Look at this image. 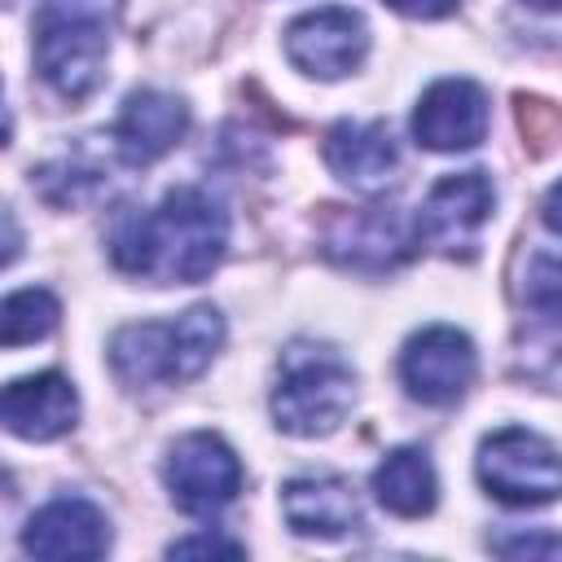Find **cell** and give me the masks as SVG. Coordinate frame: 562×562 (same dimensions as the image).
I'll return each mask as SVG.
<instances>
[{
    "label": "cell",
    "mask_w": 562,
    "mask_h": 562,
    "mask_svg": "<svg viewBox=\"0 0 562 562\" xmlns=\"http://www.w3.org/2000/svg\"><path fill=\"white\" fill-rule=\"evenodd\" d=\"M281 514L299 536L338 540L360 527V496L338 474H299L281 487Z\"/></svg>",
    "instance_id": "obj_15"
},
{
    "label": "cell",
    "mask_w": 562,
    "mask_h": 562,
    "mask_svg": "<svg viewBox=\"0 0 562 562\" xmlns=\"http://www.w3.org/2000/svg\"><path fill=\"white\" fill-rule=\"evenodd\" d=\"M31 558H101L110 549V518L83 496H57L22 527Z\"/></svg>",
    "instance_id": "obj_12"
},
{
    "label": "cell",
    "mask_w": 562,
    "mask_h": 562,
    "mask_svg": "<svg viewBox=\"0 0 562 562\" xmlns=\"http://www.w3.org/2000/svg\"><path fill=\"white\" fill-rule=\"evenodd\" d=\"M514 119H518V132H522L527 154L544 158V154L562 149V105H553V101H544V97L518 92V97H514Z\"/></svg>",
    "instance_id": "obj_20"
},
{
    "label": "cell",
    "mask_w": 562,
    "mask_h": 562,
    "mask_svg": "<svg viewBox=\"0 0 562 562\" xmlns=\"http://www.w3.org/2000/svg\"><path fill=\"white\" fill-rule=\"evenodd\" d=\"M224 347V316L211 303L180 312L176 321L123 325L110 338V364L123 386H180L193 382Z\"/></svg>",
    "instance_id": "obj_2"
},
{
    "label": "cell",
    "mask_w": 562,
    "mask_h": 562,
    "mask_svg": "<svg viewBox=\"0 0 562 562\" xmlns=\"http://www.w3.org/2000/svg\"><path fill=\"white\" fill-rule=\"evenodd\" d=\"M479 483L487 487V496H496L501 505L514 509H531V505H549L562 496V452L527 430V426H501L479 443Z\"/></svg>",
    "instance_id": "obj_5"
},
{
    "label": "cell",
    "mask_w": 562,
    "mask_h": 562,
    "mask_svg": "<svg viewBox=\"0 0 562 562\" xmlns=\"http://www.w3.org/2000/svg\"><path fill=\"white\" fill-rule=\"evenodd\" d=\"M483 132H487V92L474 79H439L422 92L413 110V136L435 154L474 149Z\"/></svg>",
    "instance_id": "obj_11"
},
{
    "label": "cell",
    "mask_w": 562,
    "mask_h": 562,
    "mask_svg": "<svg viewBox=\"0 0 562 562\" xmlns=\"http://www.w3.org/2000/svg\"><path fill=\"white\" fill-rule=\"evenodd\" d=\"M0 417H4V430L18 435V439H31V443L61 439V435L75 430V422H79L75 382L61 378V373L18 378V382L4 386Z\"/></svg>",
    "instance_id": "obj_13"
},
{
    "label": "cell",
    "mask_w": 562,
    "mask_h": 562,
    "mask_svg": "<svg viewBox=\"0 0 562 562\" xmlns=\"http://www.w3.org/2000/svg\"><path fill=\"white\" fill-rule=\"evenodd\" d=\"M110 26L101 0H44L35 18V70L66 101L97 92L105 75Z\"/></svg>",
    "instance_id": "obj_4"
},
{
    "label": "cell",
    "mask_w": 562,
    "mask_h": 562,
    "mask_svg": "<svg viewBox=\"0 0 562 562\" xmlns=\"http://www.w3.org/2000/svg\"><path fill=\"white\" fill-rule=\"evenodd\" d=\"M31 184L40 189V198L48 206H79L101 189V171L79 162L75 154H66V158H53L40 171H31Z\"/></svg>",
    "instance_id": "obj_19"
},
{
    "label": "cell",
    "mask_w": 562,
    "mask_h": 562,
    "mask_svg": "<svg viewBox=\"0 0 562 562\" xmlns=\"http://www.w3.org/2000/svg\"><path fill=\"white\" fill-rule=\"evenodd\" d=\"M162 479H167V492L171 501L193 514V518H215L224 505L237 501L241 492V461L237 452L211 435V430H193V435H180L171 448H167V461H162Z\"/></svg>",
    "instance_id": "obj_6"
},
{
    "label": "cell",
    "mask_w": 562,
    "mask_h": 562,
    "mask_svg": "<svg viewBox=\"0 0 562 562\" xmlns=\"http://www.w3.org/2000/svg\"><path fill=\"white\" fill-rule=\"evenodd\" d=\"M474 342L452 325H426L400 351V382L422 404H457L474 382Z\"/></svg>",
    "instance_id": "obj_8"
},
{
    "label": "cell",
    "mask_w": 562,
    "mask_h": 562,
    "mask_svg": "<svg viewBox=\"0 0 562 562\" xmlns=\"http://www.w3.org/2000/svg\"><path fill=\"white\" fill-rule=\"evenodd\" d=\"M373 496L400 518H422L439 501L435 465L422 448H391L373 470Z\"/></svg>",
    "instance_id": "obj_17"
},
{
    "label": "cell",
    "mask_w": 562,
    "mask_h": 562,
    "mask_svg": "<svg viewBox=\"0 0 562 562\" xmlns=\"http://www.w3.org/2000/svg\"><path fill=\"white\" fill-rule=\"evenodd\" d=\"M325 162L356 193H382L400 167V149L382 123L342 119L325 132Z\"/></svg>",
    "instance_id": "obj_16"
},
{
    "label": "cell",
    "mask_w": 562,
    "mask_h": 562,
    "mask_svg": "<svg viewBox=\"0 0 562 562\" xmlns=\"http://www.w3.org/2000/svg\"><path fill=\"white\" fill-rule=\"evenodd\" d=\"M492 553L501 558H562V536L553 531H518V536H496Z\"/></svg>",
    "instance_id": "obj_22"
},
{
    "label": "cell",
    "mask_w": 562,
    "mask_h": 562,
    "mask_svg": "<svg viewBox=\"0 0 562 562\" xmlns=\"http://www.w3.org/2000/svg\"><path fill=\"white\" fill-rule=\"evenodd\" d=\"M189 127V105L171 92H158V88H136L123 110H119V123H114V149L123 162L132 167H149L158 162L167 149L180 145Z\"/></svg>",
    "instance_id": "obj_14"
},
{
    "label": "cell",
    "mask_w": 562,
    "mask_h": 562,
    "mask_svg": "<svg viewBox=\"0 0 562 562\" xmlns=\"http://www.w3.org/2000/svg\"><path fill=\"white\" fill-rule=\"evenodd\" d=\"M224 250L228 215L211 193L193 184L162 193L158 206H127L110 228L114 268L154 285H198L220 268Z\"/></svg>",
    "instance_id": "obj_1"
},
{
    "label": "cell",
    "mask_w": 562,
    "mask_h": 562,
    "mask_svg": "<svg viewBox=\"0 0 562 562\" xmlns=\"http://www.w3.org/2000/svg\"><path fill=\"white\" fill-rule=\"evenodd\" d=\"M4 233H9V246H4V263L18 259V224H13V211H4Z\"/></svg>",
    "instance_id": "obj_26"
},
{
    "label": "cell",
    "mask_w": 562,
    "mask_h": 562,
    "mask_svg": "<svg viewBox=\"0 0 562 562\" xmlns=\"http://www.w3.org/2000/svg\"><path fill=\"white\" fill-rule=\"evenodd\" d=\"M241 558L246 549L237 544V540H224V536H215V531H198V536H184V540H176L171 549H167V558Z\"/></svg>",
    "instance_id": "obj_23"
},
{
    "label": "cell",
    "mask_w": 562,
    "mask_h": 562,
    "mask_svg": "<svg viewBox=\"0 0 562 562\" xmlns=\"http://www.w3.org/2000/svg\"><path fill=\"white\" fill-rule=\"evenodd\" d=\"M356 404V369L329 342H290L277 364L272 422L285 435L316 439L347 422Z\"/></svg>",
    "instance_id": "obj_3"
},
{
    "label": "cell",
    "mask_w": 562,
    "mask_h": 562,
    "mask_svg": "<svg viewBox=\"0 0 562 562\" xmlns=\"http://www.w3.org/2000/svg\"><path fill=\"white\" fill-rule=\"evenodd\" d=\"M531 9H544V13H562V0H527Z\"/></svg>",
    "instance_id": "obj_27"
},
{
    "label": "cell",
    "mask_w": 562,
    "mask_h": 562,
    "mask_svg": "<svg viewBox=\"0 0 562 562\" xmlns=\"http://www.w3.org/2000/svg\"><path fill=\"white\" fill-rule=\"evenodd\" d=\"M57 316H61V307H57V299L48 290H35V285L31 290H13L4 299V307H0V342L4 347L35 342V338L57 329Z\"/></svg>",
    "instance_id": "obj_18"
},
{
    "label": "cell",
    "mask_w": 562,
    "mask_h": 562,
    "mask_svg": "<svg viewBox=\"0 0 562 562\" xmlns=\"http://www.w3.org/2000/svg\"><path fill=\"white\" fill-rule=\"evenodd\" d=\"M522 303H527L544 325H562V259H558V255H536V259L527 263Z\"/></svg>",
    "instance_id": "obj_21"
},
{
    "label": "cell",
    "mask_w": 562,
    "mask_h": 562,
    "mask_svg": "<svg viewBox=\"0 0 562 562\" xmlns=\"http://www.w3.org/2000/svg\"><path fill=\"white\" fill-rule=\"evenodd\" d=\"M369 53V26L356 9L325 4L285 26V57L312 79H342Z\"/></svg>",
    "instance_id": "obj_9"
},
{
    "label": "cell",
    "mask_w": 562,
    "mask_h": 562,
    "mask_svg": "<svg viewBox=\"0 0 562 562\" xmlns=\"http://www.w3.org/2000/svg\"><path fill=\"white\" fill-rule=\"evenodd\" d=\"M391 9H400V13H408V18H443V13H452L461 0H386Z\"/></svg>",
    "instance_id": "obj_24"
},
{
    "label": "cell",
    "mask_w": 562,
    "mask_h": 562,
    "mask_svg": "<svg viewBox=\"0 0 562 562\" xmlns=\"http://www.w3.org/2000/svg\"><path fill=\"white\" fill-rule=\"evenodd\" d=\"M413 246H422L417 220H408L395 206L338 211L325 228V255L347 263V268H364V272H382V268L404 263L413 255Z\"/></svg>",
    "instance_id": "obj_10"
},
{
    "label": "cell",
    "mask_w": 562,
    "mask_h": 562,
    "mask_svg": "<svg viewBox=\"0 0 562 562\" xmlns=\"http://www.w3.org/2000/svg\"><path fill=\"white\" fill-rule=\"evenodd\" d=\"M492 202H496V193L483 171H452L426 193V202L417 211V233L439 255L470 259L483 224L492 220Z\"/></svg>",
    "instance_id": "obj_7"
},
{
    "label": "cell",
    "mask_w": 562,
    "mask_h": 562,
    "mask_svg": "<svg viewBox=\"0 0 562 562\" xmlns=\"http://www.w3.org/2000/svg\"><path fill=\"white\" fill-rule=\"evenodd\" d=\"M540 220H544V224H549V228L562 237V180H558V184L544 193V202H540Z\"/></svg>",
    "instance_id": "obj_25"
}]
</instances>
